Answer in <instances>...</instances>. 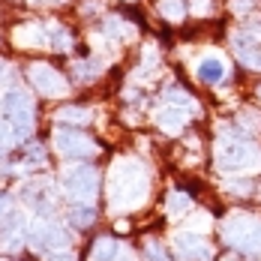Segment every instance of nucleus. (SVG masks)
Listing matches in <instances>:
<instances>
[{
  "label": "nucleus",
  "instance_id": "obj_1",
  "mask_svg": "<svg viewBox=\"0 0 261 261\" xmlns=\"http://www.w3.org/2000/svg\"><path fill=\"white\" fill-rule=\"evenodd\" d=\"M147 195V171L138 159H120L108 177V201L114 210H129Z\"/></svg>",
  "mask_w": 261,
  "mask_h": 261
},
{
  "label": "nucleus",
  "instance_id": "obj_2",
  "mask_svg": "<svg viewBox=\"0 0 261 261\" xmlns=\"http://www.w3.org/2000/svg\"><path fill=\"white\" fill-rule=\"evenodd\" d=\"M258 159H261L258 150H255L246 138L234 135V132H225V135L219 138V144H216V165H219L222 171H243V168H252Z\"/></svg>",
  "mask_w": 261,
  "mask_h": 261
},
{
  "label": "nucleus",
  "instance_id": "obj_3",
  "mask_svg": "<svg viewBox=\"0 0 261 261\" xmlns=\"http://www.w3.org/2000/svg\"><path fill=\"white\" fill-rule=\"evenodd\" d=\"M222 234L225 240L240 249V252H246V255H261V222L255 219H246V216H234V219H228L225 225H222Z\"/></svg>",
  "mask_w": 261,
  "mask_h": 261
},
{
  "label": "nucleus",
  "instance_id": "obj_4",
  "mask_svg": "<svg viewBox=\"0 0 261 261\" xmlns=\"http://www.w3.org/2000/svg\"><path fill=\"white\" fill-rule=\"evenodd\" d=\"M3 114H6L15 135H27L33 129V99H30V93H24L21 87H12L3 96Z\"/></svg>",
  "mask_w": 261,
  "mask_h": 261
},
{
  "label": "nucleus",
  "instance_id": "obj_5",
  "mask_svg": "<svg viewBox=\"0 0 261 261\" xmlns=\"http://www.w3.org/2000/svg\"><path fill=\"white\" fill-rule=\"evenodd\" d=\"M63 192L75 204H90L96 195V171L90 165H75V168L63 171Z\"/></svg>",
  "mask_w": 261,
  "mask_h": 261
},
{
  "label": "nucleus",
  "instance_id": "obj_6",
  "mask_svg": "<svg viewBox=\"0 0 261 261\" xmlns=\"http://www.w3.org/2000/svg\"><path fill=\"white\" fill-rule=\"evenodd\" d=\"M54 147H57L66 159H90L99 150L84 132L72 129V126H57V129H54Z\"/></svg>",
  "mask_w": 261,
  "mask_h": 261
},
{
  "label": "nucleus",
  "instance_id": "obj_7",
  "mask_svg": "<svg viewBox=\"0 0 261 261\" xmlns=\"http://www.w3.org/2000/svg\"><path fill=\"white\" fill-rule=\"evenodd\" d=\"M30 243H33V249H39V252H60V249H66V243H69V234H66V228L63 225H57V222H36L33 228H30Z\"/></svg>",
  "mask_w": 261,
  "mask_h": 261
},
{
  "label": "nucleus",
  "instance_id": "obj_8",
  "mask_svg": "<svg viewBox=\"0 0 261 261\" xmlns=\"http://www.w3.org/2000/svg\"><path fill=\"white\" fill-rule=\"evenodd\" d=\"M30 81L42 96H63L66 93V79L57 69H51L48 63H33L30 66Z\"/></svg>",
  "mask_w": 261,
  "mask_h": 261
},
{
  "label": "nucleus",
  "instance_id": "obj_9",
  "mask_svg": "<svg viewBox=\"0 0 261 261\" xmlns=\"http://www.w3.org/2000/svg\"><path fill=\"white\" fill-rule=\"evenodd\" d=\"M231 45H234V54L240 57V63H246L252 69H261V42L252 33H234Z\"/></svg>",
  "mask_w": 261,
  "mask_h": 261
},
{
  "label": "nucleus",
  "instance_id": "obj_10",
  "mask_svg": "<svg viewBox=\"0 0 261 261\" xmlns=\"http://www.w3.org/2000/svg\"><path fill=\"white\" fill-rule=\"evenodd\" d=\"M174 246H177L183 261H210V255H213L210 246L198 234H177L174 237Z\"/></svg>",
  "mask_w": 261,
  "mask_h": 261
},
{
  "label": "nucleus",
  "instance_id": "obj_11",
  "mask_svg": "<svg viewBox=\"0 0 261 261\" xmlns=\"http://www.w3.org/2000/svg\"><path fill=\"white\" fill-rule=\"evenodd\" d=\"M156 123L165 132H180L186 126V108H180V105H162L156 114Z\"/></svg>",
  "mask_w": 261,
  "mask_h": 261
},
{
  "label": "nucleus",
  "instance_id": "obj_12",
  "mask_svg": "<svg viewBox=\"0 0 261 261\" xmlns=\"http://www.w3.org/2000/svg\"><path fill=\"white\" fill-rule=\"evenodd\" d=\"M195 72H198V79L204 81V84H219V81L225 79V63L219 57H204Z\"/></svg>",
  "mask_w": 261,
  "mask_h": 261
},
{
  "label": "nucleus",
  "instance_id": "obj_13",
  "mask_svg": "<svg viewBox=\"0 0 261 261\" xmlns=\"http://www.w3.org/2000/svg\"><path fill=\"white\" fill-rule=\"evenodd\" d=\"M117 252H120V246H117V240H114V237H99V240L93 243L90 258H93V261H114V258H117Z\"/></svg>",
  "mask_w": 261,
  "mask_h": 261
},
{
  "label": "nucleus",
  "instance_id": "obj_14",
  "mask_svg": "<svg viewBox=\"0 0 261 261\" xmlns=\"http://www.w3.org/2000/svg\"><path fill=\"white\" fill-rule=\"evenodd\" d=\"M66 219L75 225V228H87V225H93V219H96V213L90 204H69L66 210Z\"/></svg>",
  "mask_w": 261,
  "mask_h": 261
},
{
  "label": "nucleus",
  "instance_id": "obj_15",
  "mask_svg": "<svg viewBox=\"0 0 261 261\" xmlns=\"http://www.w3.org/2000/svg\"><path fill=\"white\" fill-rule=\"evenodd\" d=\"M15 42L24 48H36L45 42V33H42V27H21V30H15Z\"/></svg>",
  "mask_w": 261,
  "mask_h": 261
},
{
  "label": "nucleus",
  "instance_id": "obj_16",
  "mask_svg": "<svg viewBox=\"0 0 261 261\" xmlns=\"http://www.w3.org/2000/svg\"><path fill=\"white\" fill-rule=\"evenodd\" d=\"M189 195H183V192H171L168 195V201H165V213L171 216V219H177V216H183L186 210H189Z\"/></svg>",
  "mask_w": 261,
  "mask_h": 261
},
{
  "label": "nucleus",
  "instance_id": "obj_17",
  "mask_svg": "<svg viewBox=\"0 0 261 261\" xmlns=\"http://www.w3.org/2000/svg\"><path fill=\"white\" fill-rule=\"evenodd\" d=\"M57 117L66 120V123H87V120H90V111H87V108H75V105H69V108L57 111Z\"/></svg>",
  "mask_w": 261,
  "mask_h": 261
},
{
  "label": "nucleus",
  "instance_id": "obj_18",
  "mask_svg": "<svg viewBox=\"0 0 261 261\" xmlns=\"http://www.w3.org/2000/svg\"><path fill=\"white\" fill-rule=\"evenodd\" d=\"M159 12L168 15L171 21H180V15L186 12V6H183L180 0H162V3H159Z\"/></svg>",
  "mask_w": 261,
  "mask_h": 261
},
{
  "label": "nucleus",
  "instance_id": "obj_19",
  "mask_svg": "<svg viewBox=\"0 0 261 261\" xmlns=\"http://www.w3.org/2000/svg\"><path fill=\"white\" fill-rule=\"evenodd\" d=\"M12 144H15V132H12V126H9V123H0V156H3Z\"/></svg>",
  "mask_w": 261,
  "mask_h": 261
},
{
  "label": "nucleus",
  "instance_id": "obj_20",
  "mask_svg": "<svg viewBox=\"0 0 261 261\" xmlns=\"http://www.w3.org/2000/svg\"><path fill=\"white\" fill-rule=\"evenodd\" d=\"M51 42H54V48H60V51H66L69 48V33L63 30V27H51Z\"/></svg>",
  "mask_w": 261,
  "mask_h": 261
},
{
  "label": "nucleus",
  "instance_id": "obj_21",
  "mask_svg": "<svg viewBox=\"0 0 261 261\" xmlns=\"http://www.w3.org/2000/svg\"><path fill=\"white\" fill-rule=\"evenodd\" d=\"M75 69H79V79H84V81L99 75V63H96V60H93V63H79Z\"/></svg>",
  "mask_w": 261,
  "mask_h": 261
},
{
  "label": "nucleus",
  "instance_id": "obj_22",
  "mask_svg": "<svg viewBox=\"0 0 261 261\" xmlns=\"http://www.w3.org/2000/svg\"><path fill=\"white\" fill-rule=\"evenodd\" d=\"M144 255H147V261H168L165 258V249H159V243H147Z\"/></svg>",
  "mask_w": 261,
  "mask_h": 261
},
{
  "label": "nucleus",
  "instance_id": "obj_23",
  "mask_svg": "<svg viewBox=\"0 0 261 261\" xmlns=\"http://www.w3.org/2000/svg\"><path fill=\"white\" fill-rule=\"evenodd\" d=\"M207 3H210V0H192V3H189V9L201 15V12H207Z\"/></svg>",
  "mask_w": 261,
  "mask_h": 261
},
{
  "label": "nucleus",
  "instance_id": "obj_24",
  "mask_svg": "<svg viewBox=\"0 0 261 261\" xmlns=\"http://www.w3.org/2000/svg\"><path fill=\"white\" fill-rule=\"evenodd\" d=\"M6 213H9V210H6V195H0V222L6 219Z\"/></svg>",
  "mask_w": 261,
  "mask_h": 261
},
{
  "label": "nucleus",
  "instance_id": "obj_25",
  "mask_svg": "<svg viewBox=\"0 0 261 261\" xmlns=\"http://www.w3.org/2000/svg\"><path fill=\"white\" fill-rule=\"evenodd\" d=\"M3 69H6V63H0V79H3Z\"/></svg>",
  "mask_w": 261,
  "mask_h": 261
}]
</instances>
